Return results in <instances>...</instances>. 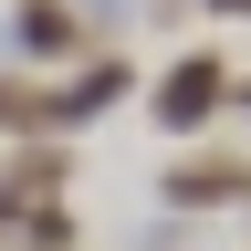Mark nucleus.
I'll return each mask as SVG.
<instances>
[{
    "instance_id": "f257e3e1",
    "label": "nucleus",
    "mask_w": 251,
    "mask_h": 251,
    "mask_svg": "<svg viewBox=\"0 0 251 251\" xmlns=\"http://www.w3.org/2000/svg\"><path fill=\"white\" fill-rule=\"evenodd\" d=\"M220 84H230V74H220L209 52H188V63H168V84H157V115H168V126H199L220 105Z\"/></svg>"
},
{
    "instance_id": "f03ea898",
    "label": "nucleus",
    "mask_w": 251,
    "mask_h": 251,
    "mask_svg": "<svg viewBox=\"0 0 251 251\" xmlns=\"http://www.w3.org/2000/svg\"><path fill=\"white\" fill-rule=\"evenodd\" d=\"M168 199H188V209H209V199H241V157H199V178H168Z\"/></svg>"
},
{
    "instance_id": "7ed1b4c3",
    "label": "nucleus",
    "mask_w": 251,
    "mask_h": 251,
    "mask_svg": "<svg viewBox=\"0 0 251 251\" xmlns=\"http://www.w3.org/2000/svg\"><path fill=\"white\" fill-rule=\"evenodd\" d=\"M21 42H31V52H63V42H74V21H63V11H31V21H21Z\"/></svg>"
},
{
    "instance_id": "20e7f679",
    "label": "nucleus",
    "mask_w": 251,
    "mask_h": 251,
    "mask_svg": "<svg viewBox=\"0 0 251 251\" xmlns=\"http://www.w3.org/2000/svg\"><path fill=\"white\" fill-rule=\"evenodd\" d=\"M220 11H251V0H220Z\"/></svg>"
}]
</instances>
